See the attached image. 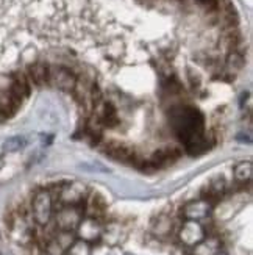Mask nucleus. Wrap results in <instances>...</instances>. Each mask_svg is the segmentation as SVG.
Returning a JSON list of instances; mask_svg holds the SVG:
<instances>
[{"instance_id": "nucleus-1", "label": "nucleus", "mask_w": 253, "mask_h": 255, "mask_svg": "<svg viewBox=\"0 0 253 255\" xmlns=\"http://www.w3.org/2000/svg\"><path fill=\"white\" fill-rule=\"evenodd\" d=\"M32 218L38 225H48L53 218V196L47 190H40L32 201Z\"/></svg>"}, {"instance_id": "nucleus-2", "label": "nucleus", "mask_w": 253, "mask_h": 255, "mask_svg": "<svg viewBox=\"0 0 253 255\" xmlns=\"http://www.w3.org/2000/svg\"><path fill=\"white\" fill-rule=\"evenodd\" d=\"M87 194H89V190L84 183L80 182H69L64 183L60 193H58V201H60V205L64 207V205H71V207H80L82 204H84Z\"/></svg>"}, {"instance_id": "nucleus-3", "label": "nucleus", "mask_w": 253, "mask_h": 255, "mask_svg": "<svg viewBox=\"0 0 253 255\" xmlns=\"http://www.w3.org/2000/svg\"><path fill=\"white\" fill-rule=\"evenodd\" d=\"M83 218V210L80 207H71V205H64L55 214L56 227L61 232H74L77 225Z\"/></svg>"}, {"instance_id": "nucleus-4", "label": "nucleus", "mask_w": 253, "mask_h": 255, "mask_svg": "<svg viewBox=\"0 0 253 255\" xmlns=\"http://www.w3.org/2000/svg\"><path fill=\"white\" fill-rule=\"evenodd\" d=\"M205 237H207V230L200 221H188L186 219V222L181 225V229L178 232V238H180L181 244H184V246H188V248H194Z\"/></svg>"}, {"instance_id": "nucleus-5", "label": "nucleus", "mask_w": 253, "mask_h": 255, "mask_svg": "<svg viewBox=\"0 0 253 255\" xmlns=\"http://www.w3.org/2000/svg\"><path fill=\"white\" fill-rule=\"evenodd\" d=\"M77 233H79V240H83L86 243H94L99 241L102 238V232H103V225L100 219L92 218V216H86L82 218V221L77 225Z\"/></svg>"}, {"instance_id": "nucleus-6", "label": "nucleus", "mask_w": 253, "mask_h": 255, "mask_svg": "<svg viewBox=\"0 0 253 255\" xmlns=\"http://www.w3.org/2000/svg\"><path fill=\"white\" fill-rule=\"evenodd\" d=\"M212 211V204L205 201V199H197V201H191L188 202L184 207L181 208V214L184 219L188 221H205Z\"/></svg>"}, {"instance_id": "nucleus-7", "label": "nucleus", "mask_w": 253, "mask_h": 255, "mask_svg": "<svg viewBox=\"0 0 253 255\" xmlns=\"http://www.w3.org/2000/svg\"><path fill=\"white\" fill-rule=\"evenodd\" d=\"M48 82H52L58 88V90L71 93V91H74V88H75L77 77L69 69H66V67H52Z\"/></svg>"}, {"instance_id": "nucleus-8", "label": "nucleus", "mask_w": 253, "mask_h": 255, "mask_svg": "<svg viewBox=\"0 0 253 255\" xmlns=\"http://www.w3.org/2000/svg\"><path fill=\"white\" fill-rule=\"evenodd\" d=\"M94 116L102 122L103 127H116L119 124V117L116 108L108 102H99L94 105Z\"/></svg>"}, {"instance_id": "nucleus-9", "label": "nucleus", "mask_w": 253, "mask_h": 255, "mask_svg": "<svg viewBox=\"0 0 253 255\" xmlns=\"http://www.w3.org/2000/svg\"><path fill=\"white\" fill-rule=\"evenodd\" d=\"M11 235L13 238L21 243V244H27L30 243L33 238V230H32V225L28 224V221L24 216H19L13 221L11 224Z\"/></svg>"}, {"instance_id": "nucleus-10", "label": "nucleus", "mask_w": 253, "mask_h": 255, "mask_svg": "<svg viewBox=\"0 0 253 255\" xmlns=\"http://www.w3.org/2000/svg\"><path fill=\"white\" fill-rule=\"evenodd\" d=\"M84 204H86V208H84L86 216H92V218L100 219L106 211V202L102 196L97 194V193L87 194Z\"/></svg>"}, {"instance_id": "nucleus-11", "label": "nucleus", "mask_w": 253, "mask_h": 255, "mask_svg": "<svg viewBox=\"0 0 253 255\" xmlns=\"http://www.w3.org/2000/svg\"><path fill=\"white\" fill-rule=\"evenodd\" d=\"M225 188H227V186H225V180L220 179V177L219 179H214V180H211L208 183L207 188L203 190L202 198L214 205V202L220 201L222 196L225 194Z\"/></svg>"}, {"instance_id": "nucleus-12", "label": "nucleus", "mask_w": 253, "mask_h": 255, "mask_svg": "<svg viewBox=\"0 0 253 255\" xmlns=\"http://www.w3.org/2000/svg\"><path fill=\"white\" fill-rule=\"evenodd\" d=\"M220 251V240L216 237L203 238L199 244L192 248L191 255H216Z\"/></svg>"}, {"instance_id": "nucleus-13", "label": "nucleus", "mask_w": 253, "mask_h": 255, "mask_svg": "<svg viewBox=\"0 0 253 255\" xmlns=\"http://www.w3.org/2000/svg\"><path fill=\"white\" fill-rule=\"evenodd\" d=\"M28 74H30V78L32 82L38 86L41 85H45L48 82V77H50V67L47 64H42V63H36V64H32L28 67Z\"/></svg>"}, {"instance_id": "nucleus-14", "label": "nucleus", "mask_w": 253, "mask_h": 255, "mask_svg": "<svg viewBox=\"0 0 253 255\" xmlns=\"http://www.w3.org/2000/svg\"><path fill=\"white\" fill-rule=\"evenodd\" d=\"M21 105L11 93H0V114L9 117L17 111V106Z\"/></svg>"}, {"instance_id": "nucleus-15", "label": "nucleus", "mask_w": 253, "mask_h": 255, "mask_svg": "<svg viewBox=\"0 0 253 255\" xmlns=\"http://www.w3.org/2000/svg\"><path fill=\"white\" fill-rule=\"evenodd\" d=\"M217 8H220L222 11V17L225 21V25H228L230 28H233L238 22L236 17V9L235 5H233L231 0H217Z\"/></svg>"}, {"instance_id": "nucleus-16", "label": "nucleus", "mask_w": 253, "mask_h": 255, "mask_svg": "<svg viewBox=\"0 0 253 255\" xmlns=\"http://www.w3.org/2000/svg\"><path fill=\"white\" fill-rule=\"evenodd\" d=\"M106 153L121 161H131L134 158V152L124 144H110L106 147Z\"/></svg>"}, {"instance_id": "nucleus-17", "label": "nucleus", "mask_w": 253, "mask_h": 255, "mask_svg": "<svg viewBox=\"0 0 253 255\" xmlns=\"http://www.w3.org/2000/svg\"><path fill=\"white\" fill-rule=\"evenodd\" d=\"M235 180L238 183H250L253 175V164L252 161H241L235 166Z\"/></svg>"}, {"instance_id": "nucleus-18", "label": "nucleus", "mask_w": 253, "mask_h": 255, "mask_svg": "<svg viewBox=\"0 0 253 255\" xmlns=\"http://www.w3.org/2000/svg\"><path fill=\"white\" fill-rule=\"evenodd\" d=\"M11 94L16 97L19 102H22L24 99H27L28 94H30V85H28L27 78L24 75H17L16 77L13 88H11Z\"/></svg>"}, {"instance_id": "nucleus-19", "label": "nucleus", "mask_w": 253, "mask_h": 255, "mask_svg": "<svg viewBox=\"0 0 253 255\" xmlns=\"http://www.w3.org/2000/svg\"><path fill=\"white\" fill-rule=\"evenodd\" d=\"M63 255H91V246L89 243H86L83 240H75L72 244L67 248Z\"/></svg>"}, {"instance_id": "nucleus-20", "label": "nucleus", "mask_w": 253, "mask_h": 255, "mask_svg": "<svg viewBox=\"0 0 253 255\" xmlns=\"http://www.w3.org/2000/svg\"><path fill=\"white\" fill-rule=\"evenodd\" d=\"M25 144H27V141H25L24 136H11V138H8V140L3 141L2 149H3V152L13 153V152L24 149Z\"/></svg>"}, {"instance_id": "nucleus-21", "label": "nucleus", "mask_w": 253, "mask_h": 255, "mask_svg": "<svg viewBox=\"0 0 253 255\" xmlns=\"http://www.w3.org/2000/svg\"><path fill=\"white\" fill-rule=\"evenodd\" d=\"M102 238L110 243V244H116L119 240H121V225L119 224H110L108 227H103V232H102Z\"/></svg>"}, {"instance_id": "nucleus-22", "label": "nucleus", "mask_w": 253, "mask_h": 255, "mask_svg": "<svg viewBox=\"0 0 253 255\" xmlns=\"http://www.w3.org/2000/svg\"><path fill=\"white\" fill-rule=\"evenodd\" d=\"M178 156V152L175 149H161L153 155L152 163L153 164H163V163H169L175 160Z\"/></svg>"}, {"instance_id": "nucleus-23", "label": "nucleus", "mask_w": 253, "mask_h": 255, "mask_svg": "<svg viewBox=\"0 0 253 255\" xmlns=\"http://www.w3.org/2000/svg\"><path fill=\"white\" fill-rule=\"evenodd\" d=\"M170 227H172V222L168 216H161L158 218L157 224H155V233L157 235H168L170 232Z\"/></svg>"}, {"instance_id": "nucleus-24", "label": "nucleus", "mask_w": 253, "mask_h": 255, "mask_svg": "<svg viewBox=\"0 0 253 255\" xmlns=\"http://www.w3.org/2000/svg\"><path fill=\"white\" fill-rule=\"evenodd\" d=\"M227 63L231 69L236 71V69H241V67L244 66V58H242V55L238 52H231L227 58Z\"/></svg>"}, {"instance_id": "nucleus-25", "label": "nucleus", "mask_w": 253, "mask_h": 255, "mask_svg": "<svg viewBox=\"0 0 253 255\" xmlns=\"http://www.w3.org/2000/svg\"><path fill=\"white\" fill-rule=\"evenodd\" d=\"M199 5L205 6L210 11H214V9H217V0H197Z\"/></svg>"}, {"instance_id": "nucleus-26", "label": "nucleus", "mask_w": 253, "mask_h": 255, "mask_svg": "<svg viewBox=\"0 0 253 255\" xmlns=\"http://www.w3.org/2000/svg\"><path fill=\"white\" fill-rule=\"evenodd\" d=\"M3 164H5V161H3V158H2V156H0V171H2V168H3Z\"/></svg>"}, {"instance_id": "nucleus-27", "label": "nucleus", "mask_w": 253, "mask_h": 255, "mask_svg": "<svg viewBox=\"0 0 253 255\" xmlns=\"http://www.w3.org/2000/svg\"><path fill=\"white\" fill-rule=\"evenodd\" d=\"M216 255H227V254H225V252H222V251H219V252H217Z\"/></svg>"}]
</instances>
